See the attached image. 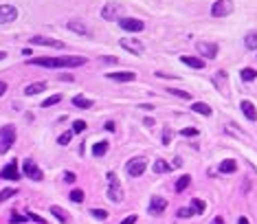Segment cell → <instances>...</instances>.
Masks as SVG:
<instances>
[{
  "mask_svg": "<svg viewBox=\"0 0 257 224\" xmlns=\"http://www.w3.org/2000/svg\"><path fill=\"white\" fill-rule=\"evenodd\" d=\"M84 130H86V121H82V119H77L75 123H72V132H77V134H82Z\"/></svg>",
  "mask_w": 257,
  "mask_h": 224,
  "instance_id": "4dcf8cb0",
  "label": "cell"
},
{
  "mask_svg": "<svg viewBox=\"0 0 257 224\" xmlns=\"http://www.w3.org/2000/svg\"><path fill=\"white\" fill-rule=\"evenodd\" d=\"M182 64H187V66H192V68H204V60H200V58H189V55H182Z\"/></svg>",
  "mask_w": 257,
  "mask_h": 224,
  "instance_id": "d6986e66",
  "label": "cell"
},
{
  "mask_svg": "<svg viewBox=\"0 0 257 224\" xmlns=\"http://www.w3.org/2000/svg\"><path fill=\"white\" fill-rule=\"evenodd\" d=\"M238 224H250V222L246 220V218H240V220H238Z\"/></svg>",
  "mask_w": 257,
  "mask_h": 224,
  "instance_id": "681fc988",
  "label": "cell"
},
{
  "mask_svg": "<svg viewBox=\"0 0 257 224\" xmlns=\"http://www.w3.org/2000/svg\"><path fill=\"white\" fill-rule=\"evenodd\" d=\"M119 26L124 31H132V33H138V31L145 29L143 20H136V18H121L119 20Z\"/></svg>",
  "mask_w": 257,
  "mask_h": 224,
  "instance_id": "30bf717a",
  "label": "cell"
},
{
  "mask_svg": "<svg viewBox=\"0 0 257 224\" xmlns=\"http://www.w3.org/2000/svg\"><path fill=\"white\" fill-rule=\"evenodd\" d=\"M66 29L80 33V36H90V29H88L86 24H82L80 20H68V22H66Z\"/></svg>",
  "mask_w": 257,
  "mask_h": 224,
  "instance_id": "9a60e30c",
  "label": "cell"
},
{
  "mask_svg": "<svg viewBox=\"0 0 257 224\" xmlns=\"http://www.w3.org/2000/svg\"><path fill=\"white\" fill-rule=\"evenodd\" d=\"M11 196H16V189H2V192H0V202H4V200H9Z\"/></svg>",
  "mask_w": 257,
  "mask_h": 224,
  "instance_id": "d6a6232c",
  "label": "cell"
},
{
  "mask_svg": "<svg viewBox=\"0 0 257 224\" xmlns=\"http://www.w3.org/2000/svg\"><path fill=\"white\" fill-rule=\"evenodd\" d=\"M236 170H238V163L236 160H231V158H226V160H222L220 163V172L222 174H233Z\"/></svg>",
  "mask_w": 257,
  "mask_h": 224,
  "instance_id": "7402d4cb",
  "label": "cell"
},
{
  "mask_svg": "<svg viewBox=\"0 0 257 224\" xmlns=\"http://www.w3.org/2000/svg\"><path fill=\"white\" fill-rule=\"evenodd\" d=\"M106 130H108V132H114V123L108 121V123H106Z\"/></svg>",
  "mask_w": 257,
  "mask_h": 224,
  "instance_id": "f6af8a7d",
  "label": "cell"
},
{
  "mask_svg": "<svg viewBox=\"0 0 257 224\" xmlns=\"http://www.w3.org/2000/svg\"><path fill=\"white\" fill-rule=\"evenodd\" d=\"M64 180H66V182H75V180H77V176H75L72 172H66V174H64Z\"/></svg>",
  "mask_w": 257,
  "mask_h": 224,
  "instance_id": "60d3db41",
  "label": "cell"
},
{
  "mask_svg": "<svg viewBox=\"0 0 257 224\" xmlns=\"http://www.w3.org/2000/svg\"><path fill=\"white\" fill-rule=\"evenodd\" d=\"M70 200H72V202H82V200H84V194L80 192V189H72V192H70Z\"/></svg>",
  "mask_w": 257,
  "mask_h": 224,
  "instance_id": "e575fe53",
  "label": "cell"
},
{
  "mask_svg": "<svg viewBox=\"0 0 257 224\" xmlns=\"http://www.w3.org/2000/svg\"><path fill=\"white\" fill-rule=\"evenodd\" d=\"M211 224H224V220H222V218L218 216V218H214V222H211Z\"/></svg>",
  "mask_w": 257,
  "mask_h": 224,
  "instance_id": "bcb514c9",
  "label": "cell"
},
{
  "mask_svg": "<svg viewBox=\"0 0 257 224\" xmlns=\"http://www.w3.org/2000/svg\"><path fill=\"white\" fill-rule=\"evenodd\" d=\"M240 77H242V82H255L257 80V70L255 68H244L240 72Z\"/></svg>",
  "mask_w": 257,
  "mask_h": 224,
  "instance_id": "83f0119b",
  "label": "cell"
},
{
  "mask_svg": "<svg viewBox=\"0 0 257 224\" xmlns=\"http://www.w3.org/2000/svg\"><path fill=\"white\" fill-rule=\"evenodd\" d=\"M170 141H172V130H170V128H165V132H163V143L170 145Z\"/></svg>",
  "mask_w": 257,
  "mask_h": 224,
  "instance_id": "f35d334b",
  "label": "cell"
},
{
  "mask_svg": "<svg viewBox=\"0 0 257 224\" xmlns=\"http://www.w3.org/2000/svg\"><path fill=\"white\" fill-rule=\"evenodd\" d=\"M121 48H126V51H130L134 55H141L145 51L143 42H138V38H121Z\"/></svg>",
  "mask_w": 257,
  "mask_h": 224,
  "instance_id": "8992f818",
  "label": "cell"
},
{
  "mask_svg": "<svg viewBox=\"0 0 257 224\" xmlns=\"http://www.w3.org/2000/svg\"><path fill=\"white\" fill-rule=\"evenodd\" d=\"M170 92L176 94V97H180V99H189V92H185V90H176V88H170Z\"/></svg>",
  "mask_w": 257,
  "mask_h": 224,
  "instance_id": "8d00e7d4",
  "label": "cell"
},
{
  "mask_svg": "<svg viewBox=\"0 0 257 224\" xmlns=\"http://www.w3.org/2000/svg\"><path fill=\"white\" fill-rule=\"evenodd\" d=\"M136 222V216H128L126 220H121V224H134Z\"/></svg>",
  "mask_w": 257,
  "mask_h": 224,
  "instance_id": "7bdbcfd3",
  "label": "cell"
},
{
  "mask_svg": "<svg viewBox=\"0 0 257 224\" xmlns=\"http://www.w3.org/2000/svg\"><path fill=\"white\" fill-rule=\"evenodd\" d=\"M189 216H194L192 209H178V218H189Z\"/></svg>",
  "mask_w": 257,
  "mask_h": 224,
  "instance_id": "ab89813d",
  "label": "cell"
},
{
  "mask_svg": "<svg viewBox=\"0 0 257 224\" xmlns=\"http://www.w3.org/2000/svg\"><path fill=\"white\" fill-rule=\"evenodd\" d=\"M4 92H7V84H4V82H0V97H2Z\"/></svg>",
  "mask_w": 257,
  "mask_h": 224,
  "instance_id": "ee69618b",
  "label": "cell"
},
{
  "mask_svg": "<svg viewBox=\"0 0 257 224\" xmlns=\"http://www.w3.org/2000/svg\"><path fill=\"white\" fill-rule=\"evenodd\" d=\"M180 134L182 136H198V130H196V128H185Z\"/></svg>",
  "mask_w": 257,
  "mask_h": 224,
  "instance_id": "74e56055",
  "label": "cell"
},
{
  "mask_svg": "<svg viewBox=\"0 0 257 224\" xmlns=\"http://www.w3.org/2000/svg\"><path fill=\"white\" fill-rule=\"evenodd\" d=\"M180 165H182L180 158H174V163H172V167H180Z\"/></svg>",
  "mask_w": 257,
  "mask_h": 224,
  "instance_id": "7dc6e473",
  "label": "cell"
},
{
  "mask_svg": "<svg viewBox=\"0 0 257 224\" xmlns=\"http://www.w3.org/2000/svg\"><path fill=\"white\" fill-rule=\"evenodd\" d=\"M102 62H108V64H114L116 60H114V58H102Z\"/></svg>",
  "mask_w": 257,
  "mask_h": 224,
  "instance_id": "c3c4849f",
  "label": "cell"
},
{
  "mask_svg": "<svg viewBox=\"0 0 257 224\" xmlns=\"http://www.w3.org/2000/svg\"><path fill=\"white\" fill-rule=\"evenodd\" d=\"M126 7L121 2H108L106 7L102 9V18L104 20H121V16H124Z\"/></svg>",
  "mask_w": 257,
  "mask_h": 224,
  "instance_id": "277c9868",
  "label": "cell"
},
{
  "mask_svg": "<svg viewBox=\"0 0 257 224\" xmlns=\"http://www.w3.org/2000/svg\"><path fill=\"white\" fill-rule=\"evenodd\" d=\"M244 44H246L248 51H255L257 48V31H250L246 38H244Z\"/></svg>",
  "mask_w": 257,
  "mask_h": 224,
  "instance_id": "cb8c5ba5",
  "label": "cell"
},
{
  "mask_svg": "<svg viewBox=\"0 0 257 224\" xmlns=\"http://www.w3.org/2000/svg\"><path fill=\"white\" fill-rule=\"evenodd\" d=\"M240 108H242V112H244V116H246L248 121H257V108L250 102H246V99H244L242 104H240Z\"/></svg>",
  "mask_w": 257,
  "mask_h": 224,
  "instance_id": "2e32d148",
  "label": "cell"
},
{
  "mask_svg": "<svg viewBox=\"0 0 257 224\" xmlns=\"http://www.w3.org/2000/svg\"><path fill=\"white\" fill-rule=\"evenodd\" d=\"M31 44H40V46H51V48H64V42L53 40V38H42V36H33Z\"/></svg>",
  "mask_w": 257,
  "mask_h": 224,
  "instance_id": "7c38bea8",
  "label": "cell"
},
{
  "mask_svg": "<svg viewBox=\"0 0 257 224\" xmlns=\"http://www.w3.org/2000/svg\"><path fill=\"white\" fill-rule=\"evenodd\" d=\"M128 174L134 178H138V176H143V172L148 170V160L145 158H132V160H128Z\"/></svg>",
  "mask_w": 257,
  "mask_h": 224,
  "instance_id": "52a82bcc",
  "label": "cell"
},
{
  "mask_svg": "<svg viewBox=\"0 0 257 224\" xmlns=\"http://www.w3.org/2000/svg\"><path fill=\"white\" fill-rule=\"evenodd\" d=\"M11 222H14V224H22V222H24V216H11Z\"/></svg>",
  "mask_w": 257,
  "mask_h": 224,
  "instance_id": "b9f144b4",
  "label": "cell"
},
{
  "mask_svg": "<svg viewBox=\"0 0 257 224\" xmlns=\"http://www.w3.org/2000/svg\"><path fill=\"white\" fill-rule=\"evenodd\" d=\"M29 64L44 66V68H75V66L86 64V58H75V55H64V58H38V60H31Z\"/></svg>",
  "mask_w": 257,
  "mask_h": 224,
  "instance_id": "6da1fadb",
  "label": "cell"
},
{
  "mask_svg": "<svg viewBox=\"0 0 257 224\" xmlns=\"http://www.w3.org/2000/svg\"><path fill=\"white\" fill-rule=\"evenodd\" d=\"M233 11V0H216L214 7H211V16L214 18H226Z\"/></svg>",
  "mask_w": 257,
  "mask_h": 224,
  "instance_id": "5b68a950",
  "label": "cell"
},
{
  "mask_svg": "<svg viewBox=\"0 0 257 224\" xmlns=\"http://www.w3.org/2000/svg\"><path fill=\"white\" fill-rule=\"evenodd\" d=\"M42 90H46V84H44V82H36V84H29V86L24 88V94H26V97H33V94H40Z\"/></svg>",
  "mask_w": 257,
  "mask_h": 224,
  "instance_id": "ac0fdd59",
  "label": "cell"
},
{
  "mask_svg": "<svg viewBox=\"0 0 257 224\" xmlns=\"http://www.w3.org/2000/svg\"><path fill=\"white\" fill-rule=\"evenodd\" d=\"M106 152H108V141H99V143H94L92 145V156H104Z\"/></svg>",
  "mask_w": 257,
  "mask_h": 224,
  "instance_id": "603a6c76",
  "label": "cell"
},
{
  "mask_svg": "<svg viewBox=\"0 0 257 224\" xmlns=\"http://www.w3.org/2000/svg\"><path fill=\"white\" fill-rule=\"evenodd\" d=\"M224 82H226V72H224V70H218L216 77H214V84L222 90V88H224Z\"/></svg>",
  "mask_w": 257,
  "mask_h": 224,
  "instance_id": "f546056e",
  "label": "cell"
},
{
  "mask_svg": "<svg viewBox=\"0 0 257 224\" xmlns=\"http://www.w3.org/2000/svg\"><path fill=\"white\" fill-rule=\"evenodd\" d=\"M20 172H18V165H16V160H11L9 165L2 167V172H0V178H4V180H18Z\"/></svg>",
  "mask_w": 257,
  "mask_h": 224,
  "instance_id": "4fadbf2b",
  "label": "cell"
},
{
  "mask_svg": "<svg viewBox=\"0 0 257 224\" xmlns=\"http://www.w3.org/2000/svg\"><path fill=\"white\" fill-rule=\"evenodd\" d=\"M192 110H194V112H198V114H202V116H211V108H209L206 104H202V102L192 104Z\"/></svg>",
  "mask_w": 257,
  "mask_h": 224,
  "instance_id": "44dd1931",
  "label": "cell"
},
{
  "mask_svg": "<svg viewBox=\"0 0 257 224\" xmlns=\"http://www.w3.org/2000/svg\"><path fill=\"white\" fill-rule=\"evenodd\" d=\"M22 170H24V176L26 178H31V180H36V182H40L42 178H44L42 170L36 163H33V160H24V167H22Z\"/></svg>",
  "mask_w": 257,
  "mask_h": 224,
  "instance_id": "9c48e42d",
  "label": "cell"
},
{
  "mask_svg": "<svg viewBox=\"0 0 257 224\" xmlns=\"http://www.w3.org/2000/svg\"><path fill=\"white\" fill-rule=\"evenodd\" d=\"M4 58H7V53H4V51H0V60H4Z\"/></svg>",
  "mask_w": 257,
  "mask_h": 224,
  "instance_id": "f907efd6",
  "label": "cell"
},
{
  "mask_svg": "<svg viewBox=\"0 0 257 224\" xmlns=\"http://www.w3.org/2000/svg\"><path fill=\"white\" fill-rule=\"evenodd\" d=\"M51 214H53L55 218H58V220H60V222H62V224H66V222H68V216H66V214H64V209H62V206L53 204V206H51Z\"/></svg>",
  "mask_w": 257,
  "mask_h": 224,
  "instance_id": "484cf974",
  "label": "cell"
},
{
  "mask_svg": "<svg viewBox=\"0 0 257 224\" xmlns=\"http://www.w3.org/2000/svg\"><path fill=\"white\" fill-rule=\"evenodd\" d=\"M189 209H192V211H194V214H198V216H200V214H204V209H206V204L202 202V200H198V198H194V200H192V206H189Z\"/></svg>",
  "mask_w": 257,
  "mask_h": 224,
  "instance_id": "f1b7e54d",
  "label": "cell"
},
{
  "mask_svg": "<svg viewBox=\"0 0 257 224\" xmlns=\"http://www.w3.org/2000/svg\"><path fill=\"white\" fill-rule=\"evenodd\" d=\"M108 198L112 200V202H121V200H124V189H121L119 180H116L114 172L108 174Z\"/></svg>",
  "mask_w": 257,
  "mask_h": 224,
  "instance_id": "3957f363",
  "label": "cell"
},
{
  "mask_svg": "<svg viewBox=\"0 0 257 224\" xmlns=\"http://www.w3.org/2000/svg\"><path fill=\"white\" fill-rule=\"evenodd\" d=\"M62 102V97L60 94H55V97H51V99H46V102L42 104V108H51V106H55V104H60Z\"/></svg>",
  "mask_w": 257,
  "mask_h": 224,
  "instance_id": "1f68e13d",
  "label": "cell"
},
{
  "mask_svg": "<svg viewBox=\"0 0 257 224\" xmlns=\"http://www.w3.org/2000/svg\"><path fill=\"white\" fill-rule=\"evenodd\" d=\"M108 77H110V80H114V82H134V80H136V75H134L132 70H124V72H108Z\"/></svg>",
  "mask_w": 257,
  "mask_h": 224,
  "instance_id": "e0dca14e",
  "label": "cell"
},
{
  "mask_svg": "<svg viewBox=\"0 0 257 224\" xmlns=\"http://www.w3.org/2000/svg\"><path fill=\"white\" fill-rule=\"evenodd\" d=\"M189 182H192V176H187V174H185V176H180V178H178V182H176V192L182 194L189 187Z\"/></svg>",
  "mask_w": 257,
  "mask_h": 224,
  "instance_id": "4316f807",
  "label": "cell"
},
{
  "mask_svg": "<svg viewBox=\"0 0 257 224\" xmlns=\"http://www.w3.org/2000/svg\"><path fill=\"white\" fill-rule=\"evenodd\" d=\"M14 143H16V128L14 126H2L0 128V154L9 152Z\"/></svg>",
  "mask_w": 257,
  "mask_h": 224,
  "instance_id": "7a4b0ae2",
  "label": "cell"
},
{
  "mask_svg": "<svg viewBox=\"0 0 257 224\" xmlns=\"http://www.w3.org/2000/svg\"><path fill=\"white\" fill-rule=\"evenodd\" d=\"M90 214L97 218V220H106V218H108V211H106V209H92Z\"/></svg>",
  "mask_w": 257,
  "mask_h": 224,
  "instance_id": "836d02e7",
  "label": "cell"
},
{
  "mask_svg": "<svg viewBox=\"0 0 257 224\" xmlns=\"http://www.w3.org/2000/svg\"><path fill=\"white\" fill-rule=\"evenodd\" d=\"M167 209V200L163 198V196H154L152 202H150V214H163V211Z\"/></svg>",
  "mask_w": 257,
  "mask_h": 224,
  "instance_id": "5bb4252c",
  "label": "cell"
},
{
  "mask_svg": "<svg viewBox=\"0 0 257 224\" xmlns=\"http://www.w3.org/2000/svg\"><path fill=\"white\" fill-rule=\"evenodd\" d=\"M18 18V9L14 4H0V24H9Z\"/></svg>",
  "mask_w": 257,
  "mask_h": 224,
  "instance_id": "ba28073f",
  "label": "cell"
},
{
  "mask_svg": "<svg viewBox=\"0 0 257 224\" xmlns=\"http://www.w3.org/2000/svg\"><path fill=\"white\" fill-rule=\"evenodd\" d=\"M92 99H86V97H72V106H77V108H82V110H86V108H92Z\"/></svg>",
  "mask_w": 257,
  "mask_h": 224,
  "instance_id": "ffe728a7",
  "label": "cell"
},
{
  "mask_svg": "<svg viewBox=\"0 0 257 224\" xmlns=\"http://www.w3.org/2000/svg\"><path fill=\"white\" fill-rule=\"evenodd\" d=\"M152 170H154V174H167V172H172V165L158 158V160H156V163H154Z\"/></svg>",
  "mask_w": 257,
  "mask_h": 224,
  "instance_id": "d4e9b609",
  "label": "cell"
},
{
  "mask_svg": "<svg viewBox=\"0 0 257 224\" xmlns=\"http://www.w3.org/2000/svg\"><path fill=\"white\" fill-rule=\"evenodd\" d=\"M198 53L206 60H216L218 58V44L214 42H198Z\"/></svg>",
  "mask_w": 257,
  "mask_h": 224,
  "instance_id": "8fae6325",
  "label": "cell"
},
{
  "mask_svg": "<svg viewBox=\"0 0 257 224\" xmlns=\"http://www.w3.org/2000/svg\"><path fill=\"white\" fill-rule=\"evenodd\" d=\"M70 138H72V132H64L62 136L58 138V143H60V145H68V143H70Z\"/></svg>",
  "mask_w": 257,
  "mask_h": 224,
  "instance_id": "d590c367",
  "label": "cell"
}]
</instances>
